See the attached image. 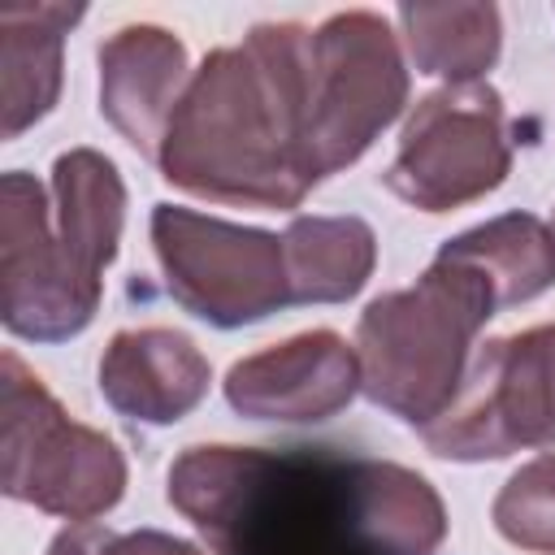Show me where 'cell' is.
I'll return each mask as SVG.
<instances>
[{"instance_id": "6da1fadb", "label": "cell", "mask_w": 555, "mask_h": 555, "mask_svg": "<svg viewBox=\"0 0 555 555\" xmlns=\"http://www.w3.org/2000/svg\"><path fill=\"white\" fill-rule=\"evenodd\" d=\"M308 48L299 22H260L234 48H212L191 74L165 143V182L243 208H299L312 191L304 173Z\"/></svg>"}, {"instance_id": "7a4b0ae2", "label": "cell", "mask_w": 555, "mask_h": 555, "mask_svg": "<svg viewBox=\"0 0 555 555\" xmlns=\"http://www.w3.org/2000/svg\"><path fill=\"white\" fill-rule=\"evenodd\" d=\"M494 308V286L473 264L434 256L412 286L386 291L360 312V390L390 416L425 429L455 399L473 360V338Z\"/></svg>"}, {"instance_id": "3957f363", "label": "cell", "mask_w": 555, "mask_h": 555, "mask_svg": "<svg viewBox=\"0 0 555 555\" xmlns=\"http://www.w3.org/2000/svg\"><path fill=\"white\" fill-rule=\"evenodd\" d=\"M0 490L65 520H95L126 494L117 442L74 421L17 351L0 356Z\"/></svg>"}, {"instance_id": "277c9868", "label": "cell", "mask_w": 555, "mask_h": 555, "mask_svg": "<svg viewBox=\"0 0 555 555\" xmlns=\"http://www.w3.org/2000/svg\"><path fill=\"white\" fill-rule=\"evenodd\" d=\"M408 104V65L399 35L373 9H347L312 30L308 48V113L304 173L325 182L356 165L373 139Z\"/></svg>"}, {"instance_id": "5b68a950", "label": "cell", "mask_w": 555, "mask_h": 555, "mask_svg": "<svg viewBox=\"0 0 555 555\" xmlns=\"http://www.w3.org/2000/svg\"><path fill=\"white\" fill-rule=\"evenodd\" d=\"M152 247L165 291L217 330L264 321L291 308L282 238L182 204L152 208Z\"/></svg>"}, {"instance_id": "8992f818", "label": "cell", "mask_w": 555, "mask_h": 555, "mask_svg": "<svg viewBox=\"0 0 555 555\" xmlns=\"http://www.w3.org/2000/svg\"><path fill=\"white\" fill-rule=\"evenodd\" d=\"M421 438L438 460L460 464L555 447V325L477 347L455 399Z\"/></svg>"}, {"instance_id": "52a82bcc", "label": "cell", "mask_w": 555, "mask_h": 555, "mask_svg": "<svg viewBox=\"0 0 555 555\" xmlns=\"http://www.w3.org/2000/svg\"><path fill=\"white\" fill-rule=\"evenodd\" d=\"M507 169L512 143L503 95L490 82H447L412 108L382 178L403 204L451 212L503 186Z\"/></svg>"}, {"instance_id": "ba28073f", "label": "cell", "mask_w": 555, "mask_h": 555, "mask_svg": "<svg viewBox=\"0 0 555 555\" xmlns=\"http://www.w3.org/2000/svg\"><path fill=\"white\" fill-rule=\"evenodd\" d=\"M100 295L87 291L56 243L43 186L26 169L0 178V321L30 343H65L91 325Z\"/></svg>"}, {"instance_id": "9c48e42d", "label": "cell", "mask_w": 555, "mask_h": 555, "mask_svg": "<svg viewBox=\"0 0 555 555\" xmlns=\"http://www.w3.org/2000/svg\"><path fill=\"white\" fill-rule=\"evenodd\" d=\"M360 390L356 347L334 330H308L243 356L225 373V399L247 421L317 425L338 416Z\"/></svg>"}, {"instance_id": "30bf717a", "label": "cell", "mask_w": 555, "mask_h": 555, "mask_svg": "<svg viewBox=\"0 0 555 555\" xmlns=\"http://www.w3.org/2000/svg\"><path fill=\"white\" fill-rule=\"evenodd\" d=\"M100 113L104 121L147 160L160 156L169 117L191 82L186 69V43L156 26V22H130L117 26L100 52Z\"/></svg>"}, {"instance_id": "8fae6325", "label": "cell", "mask_w": 555, "mask_h": 555, "mask_svg": "<svg viewBox=\"0 0 555 555\" xmlns=\"http://www.w3.org/2000/svg\"><path fill=\"white\" fill-rule=\"evenodd\" d=\"M212 369L204 351L165 325L117 330L100 356V395L104 403L134 425H173L199 408L208 395Z\"/></svg>"}, {"instance_id": "7c38bea8", "label": "cell", "mask_w": 555, "mask_h": 555, "mask_svg": "<svg viewBox=\"0 0 555 555\" xmlns=\"http://www.w3.org/2000/svg\"><path fill=\"white\" fill-rule=\"evenodd\" d=\"M56 243L65 264L87 291H104V269L117 256L126 225V182L117 165L95 147H69L52 165Z\"/></svg>"}, {"instance_id": "4fadbf2b", "label": "cell", "mask_w": 555, "mask_h": 555, "mask_svg": "<svg viewBox=\"0 0 555 555\" xmlns=\"http://www.w3.org/2000/svg\"><path fill=\"white\" fill-rule=\"evenodd\" d=\"M82 4H0V134L17 139L61 95V48Z\"/></svg>"}, {"instance_id": "5bb4252c", "label": "cell", "mask_w": 555, "mask_h": 555, "mask_svg": "<svg viewBox=\"0 0 555 555\" xmlns=\"http://www.w3.org/2000/svg\"><path fill=\"white\" fill-rule=\"evenodd\" d=\"M291 304H347L377 264V234L364 217L304 212L282 230Z\"/></svg>"}, {"instance_id": "9a60e30c", "label": "cell", "mask_w": 555, "mask_h": 555, "mask_svg": "<svg viewBox=\"0 0 555 555\" xmlns=\"http://www.w3.org/2000/svg\"><path fill=\"white\" fill-rule=\"evenodd\" d=\"M438 256L473 264L494 286L499 308L529 304L555 286V230L533 212H499L447 238Z\"/></svg>"}, {"instance_id": "2e32d148", "label": "cell", "mask_w": 555, "mask_h": 555, "mask_svg": "<svg viewBox=\"0 0 555 555\" xmlns=\"http://www.w3.org/2000/svg\"><path fill=\"white\" fill-rule=\"evenodd\" d=\"M356 516L377 555H434L447 538V512L438 490L403 468L382 460H356Z\"/></svg>"}, {"instance_id": "e0dca14e", "label": "cell", "mask_w": 555, "mask_h": 555, "mask_svg": "<svg viewBox=\"0 0 555 555\" xmlns=\"http://www.w3.org/2000/svg\"><path fill=\"white\" fill-rule=\"evenodd\" d=\"M399 26L416 74H434L447 82H481L503 48V17L481 0L399 4Z\"/></svg>"}, {"instance_id": "ac0fdd59", "label": "cell", "mask_w": 555, "mask_h": 555, "mask_svg": "<svg viewBox=\"0 0 555 555\" xmlns=\"http://www.w3.org/2000/svg\"><path fill=\"white\" fill-rule=\"evenodd\" d=\"M494 529L533 555H555V451L520 464L494 494Z\"/></svg>"}, {"instance_id": "d6986e66", "label": "cell", "mask_w": 555, "mask_h": 555, "mask_svg": "<svg viewBox=\"0 0 555 555\" xmlns=\"http://www.w3.org/2000/svg\"><path fill=\"white\" fill-rule=\"evenodd\" d=\"M48 555H199V546L160 529L117 533L95 520H74L48 542Z\"/></svg>"}, {"instance_id": "ffe728a7", "label": "cell", "mask_w": 555, "mask_h": 555, "mask_svg": "<svg viewBox=\"0 0 555 555\" xmlns=\"http://www.w3.org/2000/svg\"><path fill=\"white\" fill-rule=\"evenodd\" d=\"M551 230H555V221H551Z\"/></svg>"}]
</instances>
